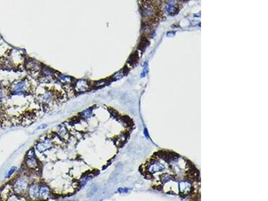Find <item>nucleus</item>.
<instances>
[{
	"mask_svg": "<svg viewBox=\"0 0 268 201\" xmlns=\"http://www.w3.org/2000/svg\"><path fill=\"white\" fill-rule=\"evenodd\" d=\"M30 88V84L28 80H23L14 82L11 86V91L14 94H22Z\"/></svg>",
	"mask_w": 268,
	"mask_h": 201,
	"instance_id": "f257e3e1",
	"label": "nucleus"
},
{
	"mask_svg": "<svg viewBox=\"0 0 268 201\" xmlns=\"http://www.w3.org/2000/svg\"><path fill=\"white\" fill-rule=\"evenodd\" d=\"M28 186V180L26 178H20L14 183V188L16 193H21L24 191Z\"/></svg>",
	"mask_w": 268,
	"mask_h": 201,
	"instance_id": "f03ea898",
	"label": "nucleus"
},
{
	"mask_svg": "<svg viewBox=\"0 0 268 201\" xmlns=\"http://www.w3.org/2000/svg\"><path fill=\"white\" fill-rule=\"evenodd\" d=\"M89 88V85L85 80H79L76 82L75 88L78 92H85Z\"/></svg>",
	"mask_w": 268,
	"mask_h": 201,
	"instance_id": "7ed1b4c3",
	"label": "nucleus"
},
{
	"mask_svg": "<svg viewBox=\"0 0 268 201\" xmlns=\"http://www.w3.org/2000/svg\"><path fill=\"white\" fill-rule=\"evenodd\" d=\"M52 146V142L50 140H48V139H46L45 140H44L41 142H39L36 146V148L37 150L39 151V152H45L46 150H48L49 149H51Z\"/></svg>",
	"mask_w": 268,
	"mask_h": 201,
	"instance_id": "20e7f679",
	"label": "nucleus"
},
{
	"mask_svg": "<svg viewBox=\"0 0 268 201\" xmlns=\"http://www.w3.org/2000/svg\"><path fill=\"white\" fill-rule=\"evenodd\" d=\"M53 99H54V95H53L52 92L50 91H46L42 94H41V96L40 97V101L43 103H45V104L51 103L53 100Z\"/></svg>",
	"mask_w": 268,
	"mask_h": 201,
	"instance_id": "39448f33",
	"label": "nucleus"
},
{
	"mask_svg": "<svg viewBox=\"0 0 268 201\" xmlns=\"http://www.w3.org/2000/svg\"><path fill=\"white\" fill-rule=\"evenodd\" d=\"M39 187L38 184H32L29 189V193L32 199H36L39 196Z\"/></svg>",
	"mask_w": 268,
	"mask_h": 201,
	"instance_id": "423d86ee",
	"label": "nucleus"
},
{
	"mask_svg": "<svg viewBox=\"0 0 268 201\" xmlns=\"http://www.w3.org/2000/svg\"><path fill=\"white\" fill-rule=\"evenodd\" d=\"M26 164L27 166L32 169H34L38 167V162L34 157L33 158H26Z\"/></svg>",
	"mask_w": 268,
	"mask_h": 201,
	"instance_id": "0eeeda50",
	"label": "nucleus"
},
{
	"mask_svg": "<svg viewBox=\"0 0 268 201\" xmlns=\"http://www.w3.org/2000/svg\"><path fill=\"white\" fill-rule=\"evenodd\" d=\"M50 194V189L46 185H43L40 187L39 190V196L42 198H46Z\"/></svg>",
	"mask_w": 268,
	"mask_h": 201,
	"instance_id": "6e6552de",
	"label": "nucleus"
},
{
	"mask_svg": "<svg viewBox=\"0 0 268 201\" xmlns=\"http://www.w3.org/2000/svg\"><path fill=\"white\" fill-rule=\"evenodd\" d=\"M42 74L44 77L45 78H52L53 76V73H52V70L48 69L47 67H45L44 69H42Z\"/></svg>",
	"mask_w": 268,
	"mask_h": 201,
	"instance_id": "1a4fd4ad",
	"label": "nucleus"
},
{
	"mask_svg": "<svg viewBox=\"0 0 268 201\" xmlns=\"http://www.w3.org/2000/svg\"><path fill=\"white\" fill-rule=\"evenodd\" d=\"M58 79H59V80H60V82H63V83H69V82H71V80H72V79H71V77H70V76H64V75H60L59 76V77H58Z\"/></svg>",
	"mask_w": 268,
	"mask_h": 201,
	"instance_id": "9d476101",
	"label": "nucleus"
},
{
	"mask_svg": "<svg viewBox=\"0 0 268 201\" xmlns=\"http://www.w3.org/2000/svg\"><path fill=\"white\" fill-rule=\"evenodd\" d=\"M96 191H97V187H96V186H95V185H94V184H93V185L91 186V187L89 188V190H88V191H87V196H88V197H90V196H93V195L96 193Z\"/></svg>",
	"mask_w": 268,
	"mask_h": 201,
	"instance_id": "9b49d317",
	"label": "nucleus"
},
{
	"mask_svg": "<svg viewBox=\"0 0 268 201\" xmlns=\"http://www.w3.org/2000/svg\"><path fill=\"white\" fill-rule=\"evenodd\" d=\"M82 117L85 118H89L92 115V109H88L87 110L84 111L81 113Z\"/></svg>",
	"mask_w": 268,
	"mask_h": 201,
	"instance_id": "f8f14e48",
	"label": "nucleus"
},
{
	"mask_svg": "<svg viewBox=\"0 0 268 201\" xmlns=\"http://www.w3.org/2000/svg\"><path fill=\"white\" fill-rule=\"evenodd\" d=\"M58 133L61 135H65L66 134V130L64 125H61L58 127Z\"/></svg>",
	"mask_w": 268,
	"mask_h": 201,
	"instance_id": "ddd939ff",
	"label": "nucleus"
},
{
	"mask_svg": "<svg viewBox=\"0 0 268 201\" xmlns=\"http://www.w3.org/2000/svg\"><path fill=\"white\" fill-rule=\"evenodd\" d=\"M34 156H35L34 151L33 150H30L28 152L27 154H26V158H33L34 157Z\"/></svg>",
	"mask_w": 268,
	"mask_h": 201,
	"instance_id": "4468645a",
	"label": "nucleus"
},
{
	"mask_svg": "<svg viewBox=\"0 0 268 201\" xmlns=\"http://www.w3.org/2000/svg\"><path fill=\"white\" fill-rule=\"evenodd\" d=\"M123 76V71H119V72H118L117 74H116V75H114V79H116V80L120 79L121 78H122Z\"/></svg>",
	"mask_w": 268,
	"mask_h": 201,
	"instance_id": "2eb2a0df",
	"label": "nucleus"
},
{
	"mask_svg": "<svg viewBox=\"0 0 268 201\" xmlns=\"http://www.w3.org/2000/svg\"><path fill=\"white\" fill-rule=\"evenodd\" d=\"M16 170V167L11 168V169H10V170L9 171L8 173V174L6 175V178H9V177H10V176H11V175H12V174L14 173V172H15Z\"/></svg>",
	"mask_w": 268,
	"mask_h": 201,
	"instance_id": "dca6fc26",
	"label": "nucleus"
},
{
	"mask_svg": "<svg viewBox=\"0 0 268 201\" xmlns=\"http://www.w3.org/2000/svg\"><path fill=\"white\" fill-rule=\"evenodd\" d=\"M128 189H123V188H119V192H120V193H127V192H128Z\"/></svg>",
	"mask_w": 268,
	"mask_h": 201,
	"instance_id": "f3484780",
	"label": "nucleus"
},
{
	"mask_svg": "<svg viewBox=\"0 0 268 201\" xmlns=\"http://www.w3.org/2000/svg\"><path fill=\"white\" fill-rule=\"evenodd\" d=\"M46 125H42V126L39 127V128H38V129H40V128H46Z\"/></svg>",
	"mask_w": 268,
	"mask_h": 201,
	"instance_id": "a211bd4d",
	"label": "nucleus"
}]
</instances>
